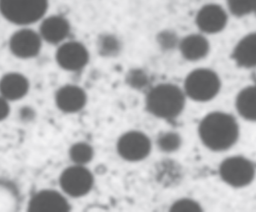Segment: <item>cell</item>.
Returning a JSON list of instances; mask_svg holds the SVG:
<instances>
[{
  "instance_id": "cell-25",
  "label": "cell",
  "mask_w": 256,
  "mask_h": 212,
  "mask_svg": "<svg viewBox=\"0 0 256 212\" xmlns=\"http://www.w3.org/2000/svg\"><path fill=\"white\" fill-rule=\"evenodd\" d=\"M10 102L0 95V122L6 120L10 112Z\"/></svg>"
},
{
  "instance_id": "cell-19",
  "label": "cell",
  "mask_w": 256,
  "mask_h": 212,
  "mask_svg": "<svg viewBox=\"0 0 256 212\" xmlns=\"http://www.w3.org/2000/svg\"><path fill=\"white\" fill-rule=\"evenodd\" d=\"M93 156L94 150L87 143H76L69 150V157L75 165H86L92 160Z\"/></svg>"
},
{
  "instance_id": "cell-3",
  "label": "cell",
  "mask_w": 256,
  "mask_h": 212,
  "mask_svg": "<svg viewBox=\"0 0 256 212\" xmlns=\"http://www.w3.org/2000/svg\"><path fill=\"white\" fill-rule=\"evenodd\" d=\"M49 8V0H0V13L14 25L28 26L40 22Z\"/></svg>"
},
{
  "instance_id": "cell-11",
  "label": "cell",
  "mask_w": 256,
  "mask_h": 212,
  "mask_svg": "<svg viewBox=\"0 0 256 212\" xmlns=\"http://www.w3.org/2000/svg\"><path fill=\"white\" fill-rule=\"evenodd\" d=\"M72 31L70 22L60 14L45 16L40 21L38 32L43 41L52 45H60L67 40Z\"/></svg>"
},
{
  "instance_id": "cell-6",
  "label": "cell",
  "mask_w": 256,
  "mask_h": 212,
  "mask_svg": "<svg viewBox=\"0 0 256 212\" xmlns=\"http://www.w3.org/2000/svg\"><path fill=\"white\" fill-rule=\"evenodd\" d=\"M94 185V177L84 165H75L62 171L60 186L64 194L74 198H82L90 193Z\"/></svg>"
},
{
  "instance_id": "cell-12",
  "label": "cell",
  "mask_w": 256,
  "mask_h": 212,
  "mask_svg": "<svg viewBox=\"0 0 256 212\" xmlns=\"http://www.w3.org/2000/svg\"><path fill=\"white\" fill-rule=\"evenodd\" d=\"M27 210L30 212H67L70 207L61 193L48 189L34 194L28 201Z\"/></svg>"
},
{
  "instance_id": "cell-8",
  "label": "cell",
  "mask_w": 256,
  "mask_h": 212,
  "mask_svg": "<svg viewBox=\"0 0 256 212\" xmlns=\"http://www.w3.org/2000/svg\"><path fill=\"white\" fill-rule=\"evenodd\" d=\"M228 12L218 3H208L202 6L195 16V23L200 32L206 35L219 34L228 23Z\"/></svg>"
},
{
  "instance_id": "cell-5",
  "label": "cell",
  "mask_w": 256,
  "mask_h": 212,
  "mask_svg": "<svg viewBox=\"0 0 256 212\" xmlns=\"http://www.w3.org/2000/svg\"><path fill=\"white\" fill-rule=\"evenodd\" d=\"M221 180L232 188L240 189L249 186L256 177L255 165L250 159L242 156H232L220 165Z\"/></svg>"
},
{
  "instance_id": "cell-21",
  "label": "cell",
  "mask_w": 256,
  "mask_h": 212,
  "mask_svg": "<svg viewBox=\"0 0 256 212\" xmlns=\"http://www.w3.org/2000/svg\"><path fill=\"white\" fill-rule=\"evenodd\" d=\"M182 140L178 134L174 132L161 133L156 140V144L161 151L172 153L180 148Z\"/></svg>"
},
{
  "instance_id": "cell-17",
  "label": "cell",
  "mask_w": 256,
  "mask_h": 212,
  "mask_svg": "<svg viewBox=\"0 0 256 212\" xmlns=\"http://www.w3.org/2000/svg\"><path fill=\"white\" fill-rule=\"evenodd\" d=\"M236 107L242 118L256 122V85H249L238 93Z\"/></svg>"
},
{
  "instance_id": "cell-7",
  "label": "cell",
  "mask_w": 256,
  "mask_h": 212,
  "mask_svg": "<svg viewBox=\"0 0 256 212\" xmlns=\"http://www.w3.org/2000/svg\"><path fill=\"white\" fill-rule=\"evenodd\" d=\"M43 42L38 31L28 26L21 27L10 35L9 50L19 59H32L40 54Z\"/></svg>"
},
{
  "instance_id": "cell-10",
  "label": "cell",
  "mask_w": 256,
  "mask_h": 212,
  "mask_svg": "<svg viewBox=\"0 0 256 212\" xmlns=\"http://www.w3.org/2000/svg\"><path fill=\"white\" fill-rule=\"evenodd\" d=\"M152 151L150 138L140 131H130L123 134L117 142L118 155L127 162L144 160Z\"/></svg>"
},
{
  "instance_id": "cell-18",
  "label": "cell",
  "mask_w": 256,
  "mask_h": 212,
  "mask_svg": "<svg viewBox=\"0 0 256 212\" xmlns=\"http://www.w3.org/2000/svg\"><path fill=\"white\" fill-rule=\"evenodd\" d=\"M97 49L102 56L106 58L116 56L122 50V42L112 33H104L97 40Z\"/></svg>"
},
{
  "instance_id": "cell-1",
  "label": "cell",
  "mask_w": 256,
  "mask_h": 212,
  "mask_svg": "<svg viewBox=\"0 0 256 212\" xmlns=\"http://www.w3.org/2000/svg\"><path fill=\"white\" fill-rule=\"evenodd\" d=\"M198 136L208 150L222 152L230 150L238 141L240 128L234 116L228 113H209L200 122Z\"/></svg>"
},
{
  "instance_id": "cell-23",
  "label": "cell",
  "mask_w": 256,
  "mask_h": 212,
  "mask_svg": "<svg viewBox=\"0 0 256 212\" xmlns=\"http://www.w3.org/2000/svg\"><path fill=\"white\" fill-rule=\"evenodd\" d=\"M202 208L200 204L191 199H180L176 201L170 208V212H200Z\"/></svg>"
},
{
  "instance_id": "cell-15",
  "label": "cell",
  "mask_w": 256,
  "mask_h": 212,
  "mask_svg": "<svg viewBox=\"0 0 256 212\" xmlns=\"http://www.w3.org/2000/svg\"><path fill=\"white\" fill-rule=\"evenodd\" d=\"M30 89L28 78L18 72H9L0 78V95L8 101L24 98Z\"/></svg>"
},
{
  "instance_id": "cell-24",
  "label": "cell",
  "mask_w": 256,
  "mask_h": 212,
  "mask_svg": "<svg viewBox=\"0 0 256 212\" xmlns=\"http://www.w3.org/2000/svg\"><path fill=\"white\" fill-rule=\"evenodd\" d=\"M128 83L132 88L141 89L148 83L147 74L142 70H132L128 73Z\"/></svg>"
},
{
  "instance_id": "cell-16",
  "label": "cell",
  "mask_w": 256,
  "mask_h": 212,
  "mask_svg": "<svg viewBox=\"0 0 256 212\" xmlns=\"http://www.w3.org/2000/svg\"><path fill=\"white\" fill-rule=\"evenodd\" d=\"M232 58L239 67L256 68V31L248 33L238 41Z\"/></svg>"
},
{
  "instance_id": "cell-2",
  "label": "cell",
  "mask_w": 256,
  "mask_h": 212,
  "mask_svg": "<svg viewBox=\"0 0 256 212\" xmlns=\"http://www.w3.org/2000/svg\"><path fill=\"white\" fill-rule=\"evenodd\" d=\"M186 95L180 87L172 83H162L152 88L146 100V109L158 118L172 120L184 108Z\"/></svg>"
},
{
  "instance_id": "cell-27",
  "label": "cell",
  "mask_w": 256,
  "mask_h": 212,
  "mask_svg": "<svg viewBox=\"0 0 256 212\" xmlns=\"http://www.w3.org/2000/svg\"><path fill=\"white\" fill-rule=\"evenodd\" d=\"M254 14H255V16H256V4L255 9H254Z\"/></svg>"
},
{
  "instance_id": "cell-22",
  "label": "cell",
  "mask_w": 256,
  "mask_h": 212,
  "mask_svg": "<svg viewBox=\"0 0 256 212\" xmlns=\"http://www.w3.org/2000/svg\"><path fill=\"white\" fill-rule=\"evenodd\" d=\"M180 39L176 31L164 29L156 34V43L162 50L170 51L178 47Z\"/></svg>"
},
{
  "instance_id": "cell-14",
  "label": "cell",
  "mask_w": 256,
  "mask_h": 212,
  "mask_svg": "<svg viewBox=\"0 0 256 212\" xmlns=\"http://www.w3.org/2000/svg\"><path fill=\"white\" fill-rule=\"evenodd\" d=\"M178 49L184 59L195 62L204 59L210 53V41L202 33H192L180 39Z\"/></svg>"
},
{
  "instance_id": "cell-13",
  "label": "cell",
  "mask_w": 256,
  "mask_h": 212,
  "mask_svg": "<svg viewBox=\"0 0 256 212\" xmlns=\"http://www.w3.org/2000/svg\"><path fill=\"white\" fill-rule=\"evenodd\" d=\"M55 103L62 112L74 114L81 111L86 105L87 94L78 85H66L56 93Z\"/></svg>"
},
{
  "instance_id": "cell-4",
  "label": "cell",
  "mask_w": 256,
  "mask_h": 212,
  "mask_svg": "<svg viewBox=\"0 0 256 212\" xmlns=\"http://www.w3.org/2000/svg\"><path fill=\"white\" fill-rule=\"evenodd\" d=\"M219 75L209 68H198L192 70L186 76L184 84L186 97L200 103H206L214 99L221 89Z\"/></svg>"
},
{
  "instance_id": "cell-9",
  "label": "cell",
  "mask_w": 256,
  "mask_h": 212,
  "mask_svg": "<svg viewBox=\"0 0 256 212\" xmlns=\"http://www.w3.org/2000/svg\"><path fill=\"white\" fill-rule=\"evenodd\" d=\"M58 67L69 72H78L86 67L90 59L86 46L76 40H66L58 45L55 55Z\"/></svg>"
},
{
  "instance_id": "cell-20",
  "label": "cell",
  "mask_w": 256,
  "mask_h": 212,
  "mask_svg": "<svg viewBox=\"0 0 256 212\" xmlns=\"http://www.w3.org/2000/svg\"><path fill=\"white\" fill-rule=\"evenodd\" d=\"M256 0H226L228 12L238 18L254 13Z\"/></svg>"
},
{
  "instance_id": "cell-26",
  "label": "cell",
  "mask_w": 256,
  "mask_h": 212,
  "mask_svg": "<svg viewBox=\"0 0 256 212\" xmlns=\"http://www.w3.org/2000/svg\"><path fill=\"white\" fill-rule=\"evenodd\" d=\"M20 115L22 120H32L33 117H34V111L32 108H30V107H24L20 112Z\"/></svg>"
}]
</instances>
